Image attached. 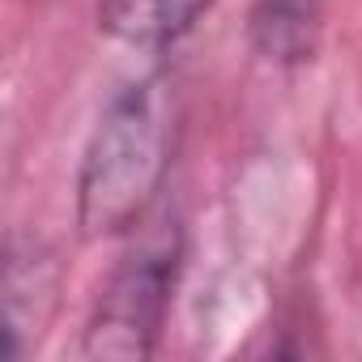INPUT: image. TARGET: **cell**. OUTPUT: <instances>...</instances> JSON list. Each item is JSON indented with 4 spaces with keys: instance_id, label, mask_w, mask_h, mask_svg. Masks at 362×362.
<instances>
[{
    "instance_id": "obj_4",
    "label": "cell",
    "mask_w": 362,
    "mask_h": 362,
    "mask_svg": "<svg viewBox=\"0 0 362 362\" xmlns=\"http://www.w3.org/2000/svg\"><path fill=\"white\" fill-rule=\"evenodd\" d=\"M324 30V0H256L247 13V43L277 69L307 64Z\"/></svg>"
},
{
    "instance_id": "obj_5",
    "label": "cell",
    "mask_w": 362,
    "mask_h": 362,
    "mask_svg": "<svg viewBox=\"0 0 362 362\" xmlns=\"http://www.w3.org/2000/svg\"><path fill=\"white\" fill-rule=\"evenodd\" d=\"M214 0H98V26L128 47L166 52L184 39Z\"/></svg>"
},
{
    "instance_id": "obj_1",
    "label": "cell",
    "mask_w": 362,
    "mask_h": 362,
    "mask_svg": "<svg viewBox=\"0 0 362 362\" xmlns=\"http://www.w3.org/2000/svg\"><path fill=\"white\" fill-rule=\"evenodd\" d=\"M170 94L141 77L103 107L77 175V222L86 239L128 235L141 226L170 170Z\"/></svg>"
},
{
    "instance_id": "obj_3",
    "label": "cell",
    "mask_w": 362,
    "mask_h": 362,
    "mask_svg": "<svg viewBox=\"0 0 362 362\" xmlns=\"http://www.w3.org/2000/svg\"><path fill=\"white\" fill-rule=\"evenodd\" d=\"M56 303V260L39 243H9L5 260V315H9V358L26 354V341L43 332Z\"/></svg>"
},
{
    "instance_id": "obj_2",
    "label": "cell",
    "mask_w": 362,
    "mask_h": 362,
    "mask_svg": "<svg viewBox=\"0 0 362 362\" xmlns=\"http://www.w3.org/2000/svg\"><path fill=\"white\" fill-rule=\"evenodd\" d=\"M179 256H184L179 230L162 226L119 260V269L103 286L98 307L86 324V337H81L86 358H149L158 349Z\"/></svg>"
}]
</instances>
